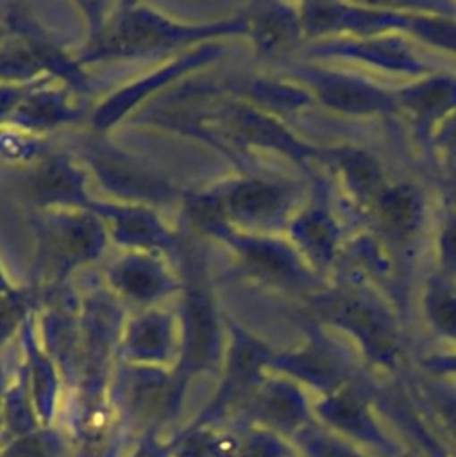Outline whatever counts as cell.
Masks as SVG:
<instances>
[{
	"mask_svg": "<svg viewBox=\"0 0 456 457\" xmlns=\"http://www.w3.org/2000/svg\"><path fill=\"white\" fill-rule=\"evenodd\" d=\"M86 37L73 54L80 68L111 61L173 57L204 43L247 36L243 11L211 21H177L139 2H80Z\"/></svg>",
	"mask_w": 456,
	"mask_h": 457,
	"instance_id": "1",
	"label": "cell"
},
{
	"mask_svg": "<svg viewBox=\"0 0 456 457\" xmlns=\"http://www.w3.org/2000/svg\"><path fill=\"white\" fill-rule=\"evenodd\" d=\"M182 245L175 262L182 289L177 307L179 316V350L172 366V384L179 403H184L190 382L198 375H220L227 334L224 314L218 309L206 250L198 245L200 237L181 228Z\"/></svg>",
	"mask_w": 456,
	"mask_h": 457,
	"instance_id": "2",
	"label": "cell"
},
{
	"mask_svg": "<svg viewBox=\"0 0 456 457\" xmlns=\"http://www.w3.org/2000/svg\"><path fill=\"white\" fill-rule=\"evenodd\" d=\"M30 228L34 255L29 286L41 295L43 302L68 286L73 271L95 262L109 241L104 221L88 211H30Z\"/></svg>",
	"mask_w": 456,
	"mask_h": 457,
	"instance_id": "3",
	"label": "cell"
},
{
	"mask_svg": "<svg viewBox=\"0 0 456 457\" xmlns=\"http://www.w3.org/2000/svg\"><path fill=\"white\" fill-rule=\"evenodd\" d=\"M113 200L152 209L181 205L184 189H179L154 162L136 155L107 136L86 130L70 139L66 150Z\"/></svg>",
	"mask_w": 456,
	"mask_h": 457,
	"instance_id": "4",
	"label": "cell"
},
{
	"mask_svg": "<svg viewBox=\"0 0 456 457\" xmlns=\"http://www.w3.org/2000/svg\"><path fill=\"white\" fill-rule=\"evenodd\" d=\"M59 414L70 457H125L134 446L113 405L111 378L82 380L64 391Z\"/></svg>",
	"mask_w": 456,
	"mask_h": 457,
	"instance_id": "5",
	"label": "cell"
},
{
	"mask_svg": "<svg viewBox=\"0 0 456 457\" xmlns=\"http://www.w3.org/2000/svg\"><path fill=\"white\" fill-rule=\"evenodd\" d=\"M111 400L134 445L148 436H163L182 409L173 393L170 370L122 361L111 377Z\"/></svg>",
	"mask_w": 456,
	"mask_h": 457,
	"instance_id": "6",
	"label": "cell"
},
{
	"mask_svg": "<svg viewBox=\"0 0 456 457\" xmlns=\"http://www.w3.org/2000/svg\"><path fill=\"white\" fill-rule=\"evenodd\" d=\"M227 348L218 375V386L204 409L190 425H225L234 423L240 411L265 378V370L272 359V350L249 334L243 327L224 314Z\"/></svg>",
	"mask_w": 456,
	"mask_h": 457,
	"instance_id": "7",
	"label": "cell"
},
{
	"mask_svg": "<svg viewBox=\"0 0 456 457\" xmlns=\"http://www.w3.org/2000/svg\"><path fill=\"white\" fill-rule=\"evenodd\" d=\"M229 223L249 234L274 236L288 228L295 191L290 184L254 170L240 171L211 186Z\"/></svg>",
	"mask_w": 456,
	"mask_h": 457,
	"instance_id": "8",
	"label": "cell"
},
{
	"mask_svg": "<svg viewBox=\"0 0 456 457\" xmlns=\"http://www.w3.org/2000/svg\"><path fill=\"white\" fill-rule=\"evenodd\" d=\"M224 50L225 46L220 41L198 45L166 59L150 73L147 71L109 91L93 105L88 120L89 130L107 136L113 127L141 111L147 100L154 98L165 87L181 82L190 73L209 66L211 62L220 59Z\"/></svg>",
	"mask_w": 456,
	"mask_h": 457,
	"instance_id": "9",
	"label": "cell"
},
{
	"mask_svg": "<svg viewBox=\"0 0 456 457\" xmlns=\"http://www.w3.org/2000/svg\"><path fill=\"white\" fill-rule=\"evenodd\" d=\"M215 241L231 250L236 270L247 278L279 287H293L308 280L299 252L275 236L249 234L229 225Z\"/></svg>",
	"mask_w": 456,
	"mask_h": 457,
	"instance_id": "10",
	"label": "cell"
},
{
	"mask_svg": "<svg viewBox=\"0 0 456 457\" xmlns=\"http://www.w3.org/2000/svg\"><path fill=\"white\" fill-rule=\"evenodd\" d=\"M104 287L122 303L139 311L156 307L163 298L181 293L182 280L159 253L123 250L104 268Z\"/></svg>",
	"mask_w": 456,
	"mask_h": 457,
	"instance_id": "11",
	"label": "cell"
},
{
	"mask_svg": "<svg viewBox=\"0 0 456 457\" xmlns=\"http://www.w3.org/2000/svg\"><path fill=\"white\" fill-rule=\"evenodd\" d=\"M88 212L104 221L109 241L116 243L122 250L159 253L175 266L182 245L181 230L168 227L156 209L95 198Z\"/></svg>",
	"mask_w": 456,
	"mask_h": 457,
	"instance_id": "12",
	"label": "cell"
},
{
	"mask_svg": "<svg viewBox=\"0 0 456 457\" xmlns=\"http://www.w3.org/2000/svg\"><path fill=\"white\" fill-rule=\"evenodd\" d=\"M30 211H89L95 196L88 189V171L64 150H52L32 164L25 179Z\"/></svg>",
	"mask_w": 456,
	"mask_h": 457,
	"instance_id": "13",
	"label": "cell"
},
{
	"mask_svg": "<svg viewBox=\"0 0 456 457\" xmlns=\"http://www.w3.org/2000/svg\"><path fill=\"white\" fill-rule=\"evenodd\" d=\"M179 350V316L159 305L125 320L118 361L172 370Z\"/></svg>",
	"mask_w": 456,
	"mask_h": 457,
	"instance_id": "14",
	"label": "cell"
},
{
	"mask_svg": "<svg viewBox=\"0 0 456 457\" xmlns=\"http://www.w3.org/2000/svg\"><path fill=\"white\" fill-rule=\"evenodd\" d=\"M39 341L55 362L64 391L79 378L80 355V296L70 286L54 293L39 309Z\"/></svg>",
	"mask_w": 456,
	"mask_h": 457,
	"instance_id": "15",
	"label": "cell"
},
{
	"mask_svg": "<svg viewBox=\"0 0 456 457\" xmlns=\"http://www.w3.org/2000/svg\"><path fill=\"white\" fill-rule=\"evenodd\" d=\"M79 96L82 95L55 77L46 75L25 96L7 127L45 137L46 132L89 120L93 105H86Z\"/></svg>",
	"mask_w": 456,
	"mask_h": 457,
	"instance_id": "16",
	"label": "cell"
},
{
	"mask_svg": "<svg viewBox=\"0 0 456 457\" xmlns=\"http://www.w3.org/2000/svg\"><path fill=\"white\" fill-rule=\"evenodd\" d=\"M304 418L299 391L284 378L268 377L259 382L234 423L258 427L277 436L295 430Z\"/></svg>",
	"mask_w": 456,
	"mask_h": 457,
	"instance_id": "17",
	"label": "cell"
},
{
	"mask_svg": "<svg viewBox=\"0 0 456 457\" xmlns=\"http://www.w3.org/2000/svg\"><path fill=\"white\" fill-rule=\"evenodd\" d=\"M18 341L39 421L43 427L55 425L64 396V384L55 362L39 341L36 332V316H30L23 323Z\"/></svg>",
	"mask_w": 456,
	"mask_h": 457,
	"instance_id": "18",
	"label": "cell"
},
{
	"mask_svg": "<svg viewBox=\"0 0 456 457\" xmlns=\"http://www.w3.org/2000/svg\"><path fill=\"white\" fill-rule=\"evenodd\" d=\"M241 11L247 20V37L261 59H277L288 54L302 36L297 5L258 2Z\"/></svg>",
	"mask_w": 456,
	"mask_h": 457,
	"instance_id": "19",
	"label": "cell"
},
{
	"mask_svg": "<svg viewBox=\"0 0 456 457\" xmlns=\"http://www.w3.org/2000/svg\"><path fill=\"white\" fill-rule=\"evenodd\" d=\"M299 77L309 84L315 96L331 109L352 114H368L386 111L393 105V100L384 91L354 77L309 70H300Z\"/></svg>",
	"mask_w": 456,
	"mask_h": 457,
	"instance_id": "20",
	"label": "cell"
},
{
	"mask_svg": "<svg viewBox=\"0 0 456 457\" xmlns=\"http://www.w3.org/2000/svg\"><path fill=\"white\" fill-rule=\"evenodd\" d=\"M320 312L331 321L340 323L347 330L354 332L368 348L377 355H388L392 352V330L384 318L370 305L356 298H333L327 303H320Z\"/></svg>",
	"mask_w": 456,
	"mask_h": 457,
	"instance_id": "21",
	"label": "cell"
},
{
	"mask_svg": "<svg viewBox=\"0 0 456 457\" xmlns=\"http://www.w3.org/2000/svg\"><path fill=\"white\" fill-rule=\"evenodd\" d=\"M243 425H186L172 441L173 457H238Z\"/></svg>",
	"mask_w": 456,
	"mask_h": 457,
	"instance_id": "22",
	"label": "cell"
},
{
	"mask_svg": "<svg viewBox=\"0 0 456 457\" xmlns=\"http://www.w3.org/2000/svg\"><path fill=\"white\" fill-rule=\"evenodd\" d=\"M291 246L300 257L315 266H325L333 261L336 250V227L322 209H306L288 225Z\"/></svg>",
	"mask_w": 456,
	"mask_h": 457,
	"instance_id": "23",
	"label": "cell"
},
{
	"mask_svg": "<svg viewBox=\"0 0 456 457\" xmlns=\"http://www.w3.org/2000/svg\"><path fill=\"white\" fill-rule=\"evenodd\" d=\"M43 427L32 400L29 377L23 361L11 373L9 384L0 400V439L2 445L9 439L29 434Z\"/></svg>",
	"mask_w": 456,
	"mask_h": 457,
	"instance_id": "24",
	"label": "cell"
},
{
	"mask_svg": "<svg viewBox=\"0 0 456 457\" xmlns=\"http://www.w3.org/2000/svg\"><path fill=\"white\" fill-rule=\"evenodd\" d=\"M377 218L388 234L395 237L411 236L424 214V202L420 193L408 184L384 187L374 200Z\"/></svg>",
	"mask_w": 456,
	"mask_h": 457,
	"instance_id": "25",
	"label": "cell"
},
{
	"mask_svg": "<svg viewBox=\"0 0 456 457\" xmlns=\"http://www.w3.org/2000/svg\"><path fill=\"white\" fill-rule=\"evenodd\" d=\"M401 105L417 120L429 123L456 107V80L433 77L399 93Z\"/></svg>",
	"mask_w": 456,
	"mask_h": 457,
	"instance_id": "26",
	"label": "cell"
},
{
	"mask_svg": "<svg viewBox=\"0 0 456 457\" xmlns=\"http://www.w3.org/2000/svg\"><path fill=\"white\" fill-rule=\"evenodd\" d=\"M43 303L41 295L29 284L0 293V348L18 337L23 323L36 316Z\"/></svg>",
	"mask_w": 456,
	"mask_h": 457,
	"instance_id": "27",
	"label": "cell"
},
{
	"mask_svg": "<svg viewBox=\"0 0 456 457\" xmlns=\"http://www.w3.org/2000/svg\"><path fill=\"white\" fill-rule=\"evenodd\" d=\"M0 457H70V443L61 427H39L5 441Z\"/></svg>",
	"mask_w": 456,
	"mask_h": 457,
	"instance_id": "28",
	"label": "cell"
},
{
	"mask_svg": "<svg viewBox=\"0 0 456 457\" xmlns=\"http://www.w3.org/2000/svg\"><path fill=\"white\" fill-rule=\"evenodd\" d=\"M338 52L350 54L358 59L370 61L374 64L395 70H415L418 64L411 59L408 48L395 39H370L358 43H345Z\"/></svg>",
	"mask_w": 456,
	"mask_h": 457,
	"instance_id": "29",
	"label": "cell"
},
{
	"mask_svg": "<svg viewBox=\"0 0 456 457\" xmlns=\"http://www.w3.org/2000/svg\"><path fill=\"white\" fill-rule=\"evenodd\" d=\"M52 152L50 141L13 127H0V162L2 164H34Z\"/></svg>",
	"mask_w": 456,
	"mask_h": 457,
	"instance_id": "30",
	"label": "cell"
},
{
	"mask_svg": "<svg viewBox=\"0 0 456 457\" xmlns=\"http://www.w3.org/2000/svg\"><path fill=\"white\" fill-rule=\"evenodd\" d=\"M343 177L356 195L376 200L384 189L383 175L377 162L361 152L343 154L340 159Z\"/></svg>",
	"mask_w": 456,
	"mask_h": 457,
	"instance_id": "31",
	"label": "cell"
},
{
	"mask_svg": "<svg viewBox=\"0 0 456 457\" xmlns=\"http://www.w3.org/2000/svg\"><path fill=\"white\" fill-rule=\"evenodd\" d=\"M426 309L433 327L456 339V291L440 280L431 284L426 296Z\"/></svg>",
	"mask_w": 456,
	"mask_h": 457,
	"instance_id": "32",
	"label": "cell"
},
{
	"mask_svg": "<svg viewBox=\"0 0 456 457\" xmlns=\"http://www.w3.org/2000/svg\"><path fill=\"white\" fill-rule=\"evenodd\" d=\"M411 30L431 45L456 52V23L454 21H449L443 18H433V16H418L411 20Z\"/></svg>",
	"mask_w": 456,
	"mask_h": 457,
	"instance_id": "33",
	"label": "cell"
},
{
	"mask_svg": "<svg viewBox=\"0 0 456 457\" xmlns=\"http://www.w3.org/2000/svg\"><path fill=\"white\" fill-rule=\"evenodd\" d=\"M238 457H284V452L275 434L258 427L243 425Z\"/></svg>",
	"mask_w": 456,
	"mask_h": 457,
	"instance_id": "34",
	"label": "cell"
},
{
	"mask_svg": "<svg viewBox=\"0 0 456 457\" xmlns=\"http://www.w3.org/2000/svg\"><path fill=\"white\" fill-rule=\"evenodd\" d=\"M46 75H41L32 80L23 82H0V127H7L14 111L20 107V104L25 100V96L41 82V79Z\"/></svg>",
	"mask_w": 456,
	"mask_h": 457,
	"instance_id": "35",
	"label": "cell"
},
{
	"mask_svg": "<svg viewBox=\"0 0 456 457\" xmlns=\"http://www.w3.org/2000/svg\"><path fill=\"white\" fill-rule=\"evenodd\" d=\"M125 457H173L170 437L148 436L139 439Z\"/></svg>",
	"mask_w": 456,
	"mask_h": 457,
	"instance_id": "36",
	"label": "cell"
},
{
	"mask_svg": "<svg viewBox=\"0 0 456 457\" xmlns=\"http://www.w3.org/2000/svg\"><path fill=\"white\" fill-rule=\"evenodd\" d=\"M440 257L449 271H456V218H452L440 236Z\"/></svg>",
	"mask_w": 456,
	"mask_h": 457,
	"instance_id": "37",
	"label": "cell"
},
{
	"mask_svg": "<svg viewBox=\"0 0 456 457\" xmlns=\"http://www.w3.org/2000/svg\"><path fill=\"white\" fill-rule=\"evenodd\" d=\"M443 141L452 152H456V116L447 121L443 129Z\"/></svg>",
	"mask_w": 456,
	"mask_h": 457,
	"instance_id": "38",
	"label": "cell"
},
{
	"mask_svg": "<svg viewBox=\"0 0 456 457\" xmlns=\"http://www.w3.org/2000/svg\"><path fill=\"white\" fill-rule=\"evenodd\" d=\"M16 286L11 282V278H9V275L5 273V270H4V266H2V262H0V293H7V291H11V289H14Z\"/></svg>",
	"mask_w": 456,
	"mask_h": 457,
	"instance_id": "39",
	"label": "cell"
},
{
	"mask_svg": "<svg viewBox=\"0 0 456 457\" xmlns=\"http://www.w3.org/2000/svg\"><path fill=\"white\" fill-rule=\"evenodd\" d=\"M9 34H11V29H9L2 20H0V43H2Z\"/></svg>",
	"mask_w": 456,
	"mask_h": 457,
	"instance_id": "40",
	"label": "cell"
},
{
	"mask_svg": "<svg viewBox=\"0 0 456 457\" xmlns=\"http://www.w3.org/2000/svg\"><path fill=\"white\" fill-rule=\"evenodd\" d=\"M0 448H2V439H0Z\"/></svg>",
	"mask_w": 456,
	"mask_h": 457,
	"instance_id": "41",
	"label": "cell"
}]
</instances>
